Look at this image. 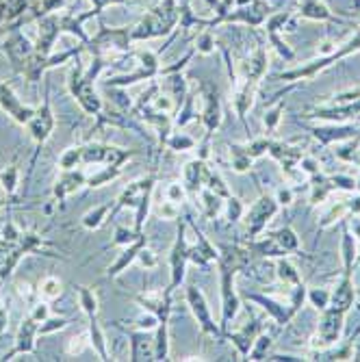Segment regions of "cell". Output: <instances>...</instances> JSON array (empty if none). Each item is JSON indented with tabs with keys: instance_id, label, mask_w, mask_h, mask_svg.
<instances>
[{
	"instance_id": "680465c9",
	"label": "cell",
	"mask_w": 360,
	"mask_h": 362,
	"mask_svg": "<svg viewBox=\"0 0 360 362\" xmlns=\"http://www.w3.org/2000/svg\"><path fill=\"white\" fill-rule=\"evenodd\" d=\"M354 163H358V165H360V152L356 154V160H354Z\"/></svg>"
},
{
	"instance_id": "f35d334b",
	"label": "cell",
	"mask_w": 360,
	"mask_h": 362,
	"mask_svg": "<svg viewBox=\"0 0 360 362\" xmlns=\"http://www.w3.org/2000/svg\"><path fill=\"white\" fill-rule=\"evenodd\" d=\"M308 300L313 302L315 308L323 310V308H328L330 306V291H325V288H313L308 293Z\"/></svg>"
},
{
	"instance_id": "74e56055",
	"label": "cell",
	"mask_w": 360,
	"mask_h": 362,
	"mask_svg": "<svg viewBox=\"0 0 360 362\" xmlns=\"http://www.w3.org/2000/svg\"><path fill=\"white\" fill-rule=\"evenodd\" d=\"M269 144H272V139H269V137H258V139H254V141L245 144V146H243V152L254 160V158L263 156V154L269 150Z\"/></svg>"
},
{
	"instance_id": "1f68e13d",
	"label": "cell",
	"mask_w": 360,
	"mask_h": 362,
	"mask_svg": "<svg viewBox=\"0 0 360 362\" xmlns=\"http://www.w3.org/2000/svg\"><path fill=\"white\" fill-rule=\"evenodd\" d=\"M274 237H276V241H278L286 252H296V250H300V237L296 235V230H293L291 226L280 228L278 233H274Z\"/></svg>"
},
{
	"instance_id": "5b68a950",
	"label": "cell",
	"mask_w": 360,
	"mask_h": 362,
	"mask_svg": "<svg viewBox=\"0 0 360 362\" xmlns=\"http://www.w3.org/2000/svg\"><path fill=\"white\" fill-rule=\"evenodd\" d=\"M133 156L130 150H122L107 144H87L83 146V165H124Z\"/></svg>"
},
{
	"instance_id": "b9f144b4",
	"label": "cell",
	"mask_w": 360,
	"mask_h": 362,
	"mask_svg": "<svg viewBox=\"0 0 360 362\" xmlns=\"http://www.w3.org/2000/svg\"><path fill=\"white\" fill-rule=\"evenodd\" d=\"M65 325H68V319H63V317H48L46 321L40 323V334H50V332L63 330Z\"/></svg>"
},
{
	"instance_id": "ac0fdd59",
	"label": "cell",
	"mask_w": 360,
	"mask_h": 362,
	"mask_svg": "<svg viewBox=\"0 0 360 362\" xmlns=\"http://www.w3.org/2000/svg\"><path fill=\"white\" fill-rule=\"evenodd\" d=\"M226 334H228V339L233 341V345L239 349V354L243 358H248V354H250L256 337L260 334V323L258 321H252V323H245L239 332H226Z\"/></svg>"
},
{
	"instance_id": "11a10c76",
	"label": "cell",
	"mask_w": 360,
	"mask_h": 362,
	"mask_svg": "<svg viewBox=\"0 0 360 362\" xmlns=\"http://www.w3.org/2000/svg\"><path fill=\"white\" fill-rule=\"evenodd\" d=\"M269 360H286V362H291V360H302V358H298V356H289V354H278V356H272Z\"/></svg>"
},
{
	"instance_id": "e575fe53",
	"label": "cell",
	"mask_w": 360,
	"mask_h": 362,
	"mask_svg": "<svg viewBox=\"0 0 360 362\" xmlns=\"http://www.w3.org/2000/svg\"><path fill=\"white\" fill-rule=\"evenodd\" d=\"M272 343L274 341H272L269 334H258L256 341H254V345H252V349H250V354H248V360H263L265 354L269 351Z\"/></svg>"
},
{
	"instance_id": "6f0895ef",
	"label": "cell",
	"mask_w": 360,
	"mask_h": 362,
	"mask_svg": "<svg viewBox=\"0 0 360 362\" xmlns=\"http://www.w3.org/2000/svg\"><path fill=\"white\" fill-rule=\"evenodd\" d=\"M3 206H7V200H5V197H0V209H3Z\"/></svg>"
},
{
	"instance_id": "f5cc1de1",
	"label": "cell",
	"mask_w": 360,
	"mask_h": 362,
	"mask_svg": "<svg viewBox=\"0 0 360 362\" xmlns=\"http://www.w3.org/2000/svg\"><path fill=\"white\" fill-rule=\"evenodd\" d=\"M7 319H9V315H7V308H5L3 300H0V334H3V332L7 330Z\"/></svg>"
},
{
	"instance_id": "484cf974",
	"label": "cell",
	"mask_w": 360,
	"mask_h": 362,
	"mask_svg": "<svg viewBox=\"0 0 360 362\" xmlns=\"http://www.w3.org/2000/svg\"><path fill=\"white\" fill-rule=\"evenodd\" d=\"M202 185H204L207 189H211L213 193H217L219 197H226V200L231 197V191H228L223 178H221L213 168H204V180H202Z\"/></svg>"
},
{
	"instance_id": "ee69618b",
	"label": "cell",
	"mask_w": 360,
	"mask_h": 362,
	"mask_svg": "<svg viewBox=\"0 0 360 362\" xmlns=\"http://www.w3.org/2000/svg\"><path fill=\"white\" fill-rule=\"evenodd\" d=\"M347 213V204H339V206H332V211L328 213V215H323V219H321V228H328V226H332L335 221H339V219H343V215Z\"/></svg>"
},
{
	"instance_id": "6da1fadb",
	"label": "cell",
	"mask_w": 360,
	"mask_h": 362,
	"mask_svg": "<svg viewBox=\"0 0 360 362\" xmlns=\"http://www.w3.org/2000/svg\"><path fill=\"white\" fill-rule=\"evenodd\" d=\"M343 319H345V313H341L332 306L323 308L317 332L313 337V347H319V351H321V349H328V347L337 345L341 339V332H343Z\"/></svg>"
},
{
	"instance_id": "e0dca14e",
	"label": "cell",
	"mask_w": 360,
	"mask_h": 362,
	"mask_svg": "<svg viewBox=\"0 0 360 362\" xmlns=\"http://www.w3.org/2000/svg\"><path fill=\"white\" fill-rule=\"evenodd\" d=\"M354 298H356V291H354L352 274L343 272V280L339 282L335 293H330V306L341 313H349V308L354 306Z\"/></svg>"
},
{
	"instance_id": "3957f363",
	"label": "cell",
	"mask_w": 360,
	"mask_h": 362,
	"mask_svg": "<svg viewBox=\"0 0 360 362\" xmlns=\"http://www.w3.org/2000/svg\"><path fill=\"white\" fill-rule=\"evenodd\" d=\"M356 50H360V30L354 35V40L347 44V46H343L339 52H332V54H328V57H323V59H317V61H313V63H308V65H304V68H298V70H291V72H284V74H280V78L282 81H300V78H313V76H317L321 70H325V68H330V65L335 63V61H339V59H343V57H347L349 52H356Z\"/></svg>"
},
{
	"instance_id": "277c9868",
	"label": "cell",
	"mask_w": 360,
	"mask_h": 362,
	"mask_svg": "<svg viewBox=\"0 0 360 362\" xmlns=\"http://www.w3.org/2000/svg\"><path fill=\"white\" fill-rule=\"evenodd\" d=\"M54 124H57V122H54L52 107H50V95H48V89H46L44 103L35 109V113H33V117H30L28 124H26L30 139L42 148V146L50 139L52 130H54Z\"/></svg>"
},
{
	"instance_id": "30bf717a",
	"label": "cell",
	"mask_w": 360,
	"mask_h": 362,
	"mask_svg": "<svg viewBox=\"0 0 360 362\" xmlns=\"http://www.w3.org/2000/svg\"><path fill=\"white\" fill-rule=\"evenodd\" d=\"M308 117L325 119V122H347L354 117H360V98L347 103H330L323 107H315Z\"/></svg>"
},
{
	"instance_id": "7402d4cb",
	"label": "cell",
	"mask_w": 360,
	"mask_h": 362,
	"mask_svg": "<svg viewBox=\"0 0 360 362\" xmlns=\"http://www.w3.org/2000/svg\"><path fill=\"white\" fill-rule=\"evenodd\" d=\"M332 189H335V185H332L330 178H325L319 172L313 174L310 176V204H321Z\"/></svg>"
},
{
	"instance_id": "7a4b0ae2",
	"label": "cell",
	"mask_w": 360,
	"mask_h": 362,
	"mask_svg": "<svg viewBox=\"0 0 360 362\" xmlns=\"http://www.w3.org/2000/svg\"><path fill=\"white\" fill-rule=\"evenodd\" d=\"M278 213V200L272 195H260L258 200L250 206V211L245 213V235L252 239H256L260 233L265 230V226L272 221V217Z\"/></svg>"
},
{
	"instance_id": "7dc6e473",
	"label": "cell",
	"mask_w": 360,
	"mask_h": 362,
	"mask_svg": "<svg viewBox=\"0 0 360 362\" xmlns=\"http://www.w3.org/2000/svg\"><path fill=\"white\" fill-rule=\"evenodd\" d=\"M30 317L35 319L37 323L46 321V319L50 317V306H48L46 302H40V304H35V306L30 308Z\"/></svg>"
},
{
	"instance_id": "f546056e",
	"label": "cell",
	"mask_w": 360,
	"mask_h": 362,
	"mask_svg": "<svg viewBox=\"0 0 360 362\" xmlns=\"http://www.w3.org/2000/svg\"><path fill=\"white\" fill-rule=\"evenodd\" d=\"M79 165H83V146H74V148H68L61 158H59V168L63 172H68V170H76Z\"/></svg>"
},
{
	"instance_id": "83f0119b",
	"label": "cell",
	"mask_w": 360,
	"mask_h": 362,
	"mask_svg": "<svg viewBox=\"0 0 360 362\" xmlns=\"http://www.w3.org/2000/svg\"><path fill=\"white\" fill-rule=\"evenodd\" d=\"M278 278L284 282V284H291V286H296L302 282L300 274H298V267L293 265L291 260H286V256L278 258Z\"/></svg>"
},
{
	"instance_id": "8992f818",
	"label": "cell",
	"mask_w": 360,
	"mask_h": 362,
	"mask_svg": "<svg viewBox=\"0 0 360 362\" xmlns=\"http://www.w3.org/2000/svg\"><path fill=\"white\" fill-rule=\"evenodd\" d=\"M219 269H221V337H223L228 332V327H231V323L235 321L241 302L233 284L235 272L226 267H219Z\"/></svg>"
},
{
	"instance_id": "c3c4849f",
	"label": "cell",
	"mask_w": 360,
	"mask_h": 362,
	"mask_svg": "<svg viewBox=\"0 0 360 362\" xmlns=\"http://www.w3.org/2000/svg\"><path fill=\"white\" fill-rule=\"evenodd\" d=\"M185 191H187V189H185V185H178V182L170 185V189H168V202H172V204L182 202Z\"/></svg>"
},
{
	"instance_id": "8d00e7d4",
	"label": "cell",
	"mask_w": 360,
	"mask_h": 362,
	"mask_svg": "<svg viewBox=\"0 0 360 362\" xmlns=\"http://www.w3.org/2000/svg\"><path fill=\"white\" fill-rule=\"evenodd\" d=\"M40 295H42L46 302L59 298V295H61V280L59 278H52V276L44 278L42 284H40Z\"/></svg>"
},
{
	"instance_id": "2e32d148",
	"label": "cell",
	"mask_w": 360,
	"mask_h": 362,
	"mask_svg": "<svg viewBox=\"0 0 360 362\" xmlns=\"http://www.w3.org/2000/svg\"><path fill=\"white\" fill-rule=\"evenodd\" d=\"M144 247H146V237H144V235H141L139 239H135L133 243L124 245V252L117 256V260L113 262V265H109L107 276H109V278H117L122 272H126V269L137 260V256H139V252H141Z\"/></svg>"
},
{
	"instance_id": "9a60e30c",
	"label": "cell",
	"mask_w": 360,
	"mask_h": 362,
	"mask_svg": "<svg viewBox=\"0 0 360 362\" xmlns=\"http://www.w3.org/2000/svg\"><path fill=\"white\" fill-rule=\"evenodd\" d=\"M202 119L207 126V133L213 135L215 128L221 124V103H219V93L215 87L207 85L204 87V109H202Z\"/></svg>"
},
{
	"instance_id": "d4e9b609",
	"label": "cell",
	"mask_w": 360,
	"mask_h": 362,
	"mask_svg": "<svg viewBox=\"0 0 360 362\" xmlns=\"http://www.w3.org/2000/svg\"><path fill=\"white\" fill-rule=\"evenodd\" d=\"M20 185V170H18V163H11L5 170H0V187L5 189L7 195H13L18 191Z\"/></svg>"
},
{
	"instance_id": "f6af8a7d",
	"label": "cell",
	"mask_w": 360,
	"mask_h": 362,
	"mask_svg": "<svg viewBox=\"0 0 360 362\" xmlns=\"http://www.w3.org/2000/svg\"><path fill=\"white\" fill-rule=\"evenodd\" d=\"M243 217V204L241 200H237V197H228V219L231 221H239Z\"/></svg>"
},
{
	"instance_id": "7bdbcfd3",
	"label": "cell",
	"mask_w": 360,
	"mask_h": 362,
	"mask_svg": "<svg viewBox=\"0 0 360 362\" xmlns=\"http://www.w3.org/2000/svg\"><path fill=\"white\" fill-rule=\"evenodd\" d=\"M168 146L172 148V150H191L193 146H195V141L191 139V137H187V135H182V133H176L174 137H170L168 139Z\"/></svg>"
},
{
	"instance_id": "603a6c76",
	"label": "cell",
	"mask_w": 360,
	"mask_h": 362,
	"mask_svg": "<svg viewBox=\"0 0 360 362\" xmlns=\"http://www.w3.org/2000/svg\"><path fill=\"white\" fill-rule=\"evenodd\" d=\"M111 211H113L111 209V202H107L103 206H95L93 211H89V213L83 215V226L87 230H98L107 219H111Z\"/></svg>"
},
{
	"instance_id": "ab89813d",
	"label": "cell",
	"mask_w": 360,
	"mask_h": 362,
	"mask_svg": "<svg viewBox=\"0 0 360 362\" xmlns=\"http://www.w3.org/2000/svg\"><path fill=\"white\" fill-rule=\"evenodd\" d=\"M144 233H137V230H128V228H117L115 230V239H113V245H128L133 243L135 239H139Z\"/></svg>"
},
{
	"instance_id": "9f6ffc18",
	"label": "cell",
	"mask_w": 360,
	"mask_h": 362,
	"mask_svg": "<svg viewBox=\"0 0 360 362\" xmlns=\"http://www.w3.org/2000/svg\"><path fill=\"white\" fill-rule=\"evenodd\" d=\"M352 228H354V237L360 239V219H352Z\"/></svg>"
},
{
	"instance_id": "836d02e7",
	"label": "cell",
	"mask_w": 360,
	"mask_h": 362,
	"mask_svg": "<svg viewBox=\"0 0 360 362\" xmlns=\"http://www.w3.org/2000/svg\"><path fill=\"white\" fill-rule=\"evenodd\" d=\"M302 16L304 18H310V20H328L332 18L330 11L325 9L319 0H304V5H302Z\"/></svg>"
},
{
	"instance_id": "f1b7e54d",
	"label": "cell",
	"mask_w": 360,
	"mask_h": 362,
	"mask_svg": "<svg viewBox=\"0 0 360 362\" xmlns=\"http://www.w3.org/2000/svg\"><path fill=\"white\" fill-rule=\"evenodd\" d=\"M122 174L120 165H105L100 172H95L93 176H87V187H103L109 185L111 180H115Z\"/></svg>"
},
{
	"instance_id": "5bb4252c",
	"label": "cell",
	"mask_w": 360,
	"mask_h": 362,
	"mask_svg": "<svg viewBox=\"0 0 360 362\" xmlns=\"http://www.w3.org/2000/svg\"><path fill=\"white\" fill-rule=\"evenodd\" d=\"M83 185H87V174L83 170H68V172H63L61 178L57 180L54 189H52L54 200L63 202L65 197H70L72 193H76Z\"/></svg>"
},
{
	"instance_id": "f907efd6",
	"label": "cell",
	"mask_w": 360,
	"mask_h": 362,
	"mask_svg": "<svg viewBox=\"0 0 360 362\" xmlns=\"http://www.w3.org/2000/svg\"><path fill=\"white\" fill-rule=\"evenodd\" d=\"M300 165H302V172H306L308 176H313V174L319 172V163H317L315 158H310V156H304V158L300 160Z\"/></svg>"
},
{
	"instance_id": "ba28073f",
	"label": "cell",
	"mask_w": 360,
	"mask_h": 362,
	"mask_svg": "<svg viewBox=\"0 0 360 362\" xmlns=\"http://www.w3.org/2000/svg\"><path fill=\"white\" fill-rule=\"evenodd\" d=\"M91 81H93V76L81 78L79 74H74L72 81H70V91H72V95L76 98V103L81 105V109H83L87 115H100L103 103H100V98L95 95Z\"/></svg>"
},
{
	"instance_id": "4fadbf2b",
	"label": "cell",
	"mask_w": 360,
	"mask_h": 362,
	"mask_svg": "<svg viewBox=\"0 0 360 362\" xmlns=\"http://www.w3.org/2000/svg\"><path fill=\"white\" fill-rule=\"evenodd\" d=\"M267 152L280 163V168H282L289 176L296 174V170H298V165H300V160L304 158L302 148L289 146V144H282V141H274V139H272Z\"/></svg>"
},
{
	"instance_id": "d6a6232c",
	"label": "cell",
	"mask_w": 360,
	"mask_h": 362,
	"mask_svg": "<svg viewBox=\"0 0 360 362\" xmlns=\"http://www.w3.org/2000/svg\"><path fill=\"white\" fill-rule=\"evenodd\" d=\"M200 195H202V213H204V217H209V219L217 217V213L221 211V202H219L221 197L217 193H213L211 189H202Z\"/></svg>"
},
{
	"instance_id": "4dcf8cb0",
	"label": "cell",
	"mask_w": 360,
	"mask_h": 362,
	"mask_svg": "<svg viewBox=\"0 0 360 362\" xmlns=\"http://www.w3.org/2000/svg\"><path fill=\"white\" fill-rule=\"evenodd\" d=\"M170 351V343H168V321H158V332H156V341H154V360H166Z\"/></svg>"
},
{
	"instance_id": "52a82bcc",
	"label": "cell",
	"mask_w": 360,
	"mask_h": 362,
	"mask_svg": "<svg viewBox=\"0 0 360 362\" xmlns=\"http://www.w3.org/2000/svg\"><path fill=\"white\" fill-rule=\"evenodd\" d=\"M187 304H189L193 317L198 319L200 330H202L204 334L221 337V330L217 327V323H215V319H213V315H211V308H209V304H207L204 293H202L198 286H193V284L187 286Z\"/></svg>"
},
{
	"instance_id": "9c48e42d",
	"label": "cell",
	"mask_w": 360,
	"mask_h": 362,
	"mask_svg": "<svg viewBox=\"0 0 360 362\" xmlns=\"http://www.w3.org/2000/svg\"><path fill=\"white\" fill-rule=\"evenodd\" d=\"M187 260H189V245L185 239V226H178L176 233V241L172 245L170 252V265H172V282L168 291H174L176 286H180V282L185 280V269H187Z\"/></svg>"
},
{
	"instance_id": "7c38bea8",
	"label": "cell",
	"mask_w": 360,
	"mask_h": 362,
	"mask_svg": "<svg viewBox=\"0 0 360 362\" xmlns=\"http://www.w3.org/2000/svg\"><path fill=\"white\" fill-rule=\"evenodd\" d=\"M37 337H40V323L28 315L22 321V325H20V332L16 337L13 349L3 360H11L16 354H33V351H35V347H37V341H35Z\"/></svg>"
},
{
	"instance_id": "d6986e66",
	"label": "cell",
	"mask_w": 360,
	"mask_h": 362,
	"mask_svg": "<svg viewBox=\"0 0 360 362\" xmlns=\"http://www.w3.org/2000/svg\"><path fill=\"white\" fill-rule=\"evenodd\" d=\"M248 300H252V302H256V304H260L263 306L280 325H284V323H289L291 321V317L296 315V310H293L291 306H284V304H280V302H274L272 298H265V295H256V293H248Z\"/></svg>"
},
{
	"instance_id": "bcb514c9",
	"label": "cell",
	"mask_w": 360,
	"mask_h": 362,
	"mask_svg": "<svg viewBox=\"0 0 360 362\" xmlns=\"http://www.w3.org/2000/svg\"><path fill=\"white\" fill-rule=\"evenodd\" d=\"M335 189H343V191H354L356 189V180L352 176H343V174H337V176H330Z\"/></svg>"
},
{
	"instance_id": "cb8c5ba5",
	"label": "cell",
	"mask_w": 360,
	"mask_h": 362,
	"mask_svg": "<svg viewBox=\"0 0 360 362\" xmlns=\"http://www.w3.org/2000/svg\"><path fill=\"white\" fill-rule=\"evenodd\" d=\"M341 252H343V272L345 274H352L354 265H356V239L352 237V233H343V241H341Z\"/></svg>"
},
{
	"instance_id": "91938a15",
	"label": "cell",
	"mask_w": 360,
	"mask_h": 362,
	"mask_svg": "<svg viewBox=\"0 0 360 362\" xmlns=\"http://www.w3.org/2000/svg\"><path fill=\"white\" fill-rule=\"evenodd\" d=\"M356 189H360V178L356 180Z\"/></svg>"
},
{
	"instance_id": "4316f807",
	"label": "cell",
	"mask_w": 360,
	"mask_h": 362,
	"mask_svg": "<svg viewBox=\"0 0 360 362\" xmlns=\"http://www.w3.org/2000/svg\"><path fill=\"white\" fill-rule=\"evenodd\" d=\"M146 334L144 332H133L130 334V345H133V351H130V360H154V351H148V343H146Z\"/></svg>"
},
{
	"instance_id": "44dd1931",
	"label": "cell",
	"mask_w": 360,
	"mask_h": 362,
	"mask_svg": "<svg viewBox=\"0 0 360 362\" xmlns=\"http://www.w3.org/2000/svg\"><path fill=\"white\" fill-rule=\"evenodd\" d=\"M204 168H207V163L202 158H195L191 163H187V168H185V189L195 195L198 191H202V180H204Z\"/></svg>"
},
{
	"instance_id": "816d5d0a",
	"label": "cell",
	"mask_w": 360,
	"mask_h": 362,
	"mask_svg": "<svg viewBox=\"0 0 360 362\" xmlns=\"http://www.w3.org/2000/svg\"><path fill=\"white\" fill-rule=\"evenodd\" d=\"M293 202V191L291 189H280L278 191V204H291Z\"/></svg>"
},
{
	"instance_id": "60d3db41",
	"label": "cell",
	"mask_w": 360,
	"mask_h": 362,
	"mask_svg": "<svg viewBox=\"0 0 360 362\" xmlns=\"http://www.w3.org/2000/svg\"><path fill=\"white\" fill-rule=\"evenodd\" d=\"M282 111H284V103H278L274 109L267 111V115H265V130H267V133H274V130H276V126L282 119Z\"/></svg>"
},
{
	"instance_id": "db71d44e",
	"label": "cell",
	"mask_w": 360,
	"mask_h": 362,
	"mask_svg": "<svg viewBox=\"0 0 360 362\" xmlns=\"http://www.w3.org/2000/svg\"><path fill=\"white\" fill-rule=\"evenodd\" d=\"M347 211H349L352 215H360V195L356 197V200H354L352 204H347Z\"/></svg>"
},
{
	"instance_id": "8fae6325",
	"label": "cell",
	"mask_w": 360,
	"mask_h": 362,
	"mask_svg": "<svg viewBox=\"0 0 360 362\" xmlns=\"http://www.w3.org/2000/svg\"><path fill=\"white\" fill-rule=\"evenodd\" d=\"M0 107H3V111L20 126H26L28 119L33 117V113H35V109H30L20 103V98L11 91V87L7 83H0Z\"/></svg>"
},
{
	"instance_id": "d590c367",
	"label": "cell",
	"mask_w": 360,
	"mask_h": 362,
	"mask_svg": "<svg viewBox=\"0 0 360 362\" xmlns=\"http://www.w3.org/2000/svg\"><path fill=\"white\" fill-rule=\"evenodd\" d=\"M231 156H233V170L243 174L252 168V158L243 152V146H231Z\"/></svg>"
},
{
	"instance_id": "ffe728a7",
	"label": "cell",
	"mask_w": 360,
	"mask_h": 362,
	"mask_svg": "<svg viewBox=\"0 0 360 362\" xmlns=\"http://www.w3.org/2000/svg\"><path fill=\"white\" fill-rule=\"evenodd\" d=\"M310 133L323 144V146H330V144H339V141H347L352 137H356V126H332V128H313Z\"/></svg>"
},
{
	"instance_id": "681fc988",
	"label": "cell",
	"mask_w": 360,
	"mask_h": 362,
	"mask_svg": "<svg viewBox=\"0 0 360 362\" xmlns=\"http://www.w3.org/2000/svg\"><path fill=\"white\" fill-rule=\"evenodd\" d=\"M137 260L141 262V265H144L146 269H152V267H156V258H154V254H152L150 250H146V247L139 252Z\"/></svg>"
}]
</instances>
